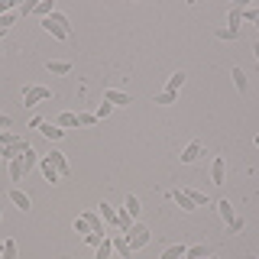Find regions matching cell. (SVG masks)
<instances>
[{"mask_svg": "<svg viewBox=\"0 0 259 259\" xmlns=\"http://www.w3.org/2000/svg\"><path fill=\"white\" fill-rule=\"evenodd\" d=\"M123 237H126V243H130V249H143L146 243H149L152 233H149V227L133 224V227H130V233H123Z\"/></svg>", "mask_w": 259, "mask_h": 259, "instance_id": "obj_1", "label": "cell"}, {"mask_svg": "<svg viewBox=\"0 0 259 259\" xmlns=\"http://www.w3.org/2000/svg\"><path fill=\"white\" fill-rule=\"evenodd\" d=\"M49 97H52V91H49L46 84H32V88H26V91H23V101H26V107H36V104L49 101Z\"/></svg>", "mask_w": 259, "mask_h": 259, "instance_id": "obj_2", "label": "cell"}, {"mask_svg": "<svg viewBox=\"0 0 259 259\" xmlns=\"http://www.w3.org/2000/svg\"><path fill=\"white\" fill-rule=\"evenodd\" d=\"M104 101L113 104V107H130V94L117 91V88H107V91H104Z\"/></svg>", "mask_w": 259, "mask_h": 259, "instance_id": "obj_3", "label": "cell"}, {"mask_svg": "<svg viewBox=\"0 0 259 259\" xmlns=\"http://www.w3.org/2000/svg\"><path fill=\"white\" fill-rule=\"evenodd\" d=\"M224 178H227V162L217 156L214 162H210V182H214V185H224Z\"/></svg>", "mask_w": 259, "mask_h": 259, "instance_id": "obj_4", "label": "cell"}, {"mask_svg": "<svg viewBox=\"0 0 259 259\" xmlns=\"http://www.w3.org/2000/svg\"><path fill=\"white\" fill-rule=\"evenodd\" d=\"M49 162H52V165L55 168H59V175L65 178V175H68V162H65V152H59V149H52V152H49V156H46Z\"/></svg>", "mask_w": 259, "mask_h": 259, "instance_id": "obj_5", "label": "cell"}, {"mask_svg": "<svg viewBox=\"0 0 259 259\" xmlns=\"http://www.w3.org/2000/svg\"><path fill=\"white\" fill-rule=\"evenodd\" d=\"M198 156H201V143H198V140H191V143L182 149V162H185V165H191V162L198 159Z\"/></svg>", "mask_w": 259, "mask_h": 259, "instance_id": "obj_6", "label": "cell"}, {"mask_svg": "<svg viewBox=\"0 0 259 259\" xmlns=\"http://www.w3.org/2000/svg\"><path fill=\"white\" fill-rule=\"evenodd\" d=\"M39 159H42V156H39L36 149H26V152L20 156V162H23V172H32V168L39 165Z\"/></svg>", "mask_w": 259, "mask_h": 259, "instance_id": "obj_7", "label": "cell"}, {"mask_svg": "<svg viewBox=\"0 0 259 259\" xmlns=\"http://www.w3.org/2000/svg\"><path fill=\"white\" fill-rule=\"evenodd\" d=\"M42 26H46V32H52L55 39H68V29H65V26H59V23H55L52 16H46V20H42Z\"/></svg>", "mask_w": 259, "mask_h": 259, "instance_id": "obj_8", "label": "cell"}, {"mask_svg": "<svg viewBox=\"0 0 259 259\" xmlns=\"http://www.w3.org/2000/svg\"><path fill=\"white\" fill-rule=\"evenodd\" d=\"M110 240H113V249H117L120 256H126V259H130V253H133V249H130V243H126L123 233H110Z\"/></svg>", "mask_w": 259, "mask_h": 259, "instance_id": "obj_9", "label": "cell"}, {"mask_svg": "<svg viewBox=\"0 0 259 259\" xmlns=\"http://www.w3.org/2000/svg\"><path fill=\"white\" fill-rule=\"evenodd\" d=\"M39 168H42V175H46V182H59V178H62V175H59V168H55V165H52V162H49L46 156H42V159H39Z\"/></svg>", "mask_w": 259, "mask_h": 259, "instance_id": "obj_10", "label": "cell"}, {"mask_svg": "<svg viewBox=\"0 0 259 259\" xmlns=\"http://www.w3.org/2000/svg\"><path fill=\"white\" fill-rule=\"evenodd\" d=\"M39 133H42L46 140H62V136H65V130H62L59 123H42V126H39Z\"/></svg>", "mask_w": 259, "mask_h": 259, "instance_id": "obj_11", "label": "cell"}, {"mask_svg": "<svg viewBox=\"0 0 259 259\" xmlns=\"http://www.w3.org/2000/svg\"><path fill=\"white\" fill-rule=\"evenodd\" d=\"M84 221L91 224V233H97V237L104 240V221H101V214H94V210H88V214H84Z\"/></svg>", "mask_w": 259, "mask_h": 259, "instance_id": "obj_12", "label": "cell"}, {"mask_svg": "<svg viewBox=\"0 0 259 259\" xmlns=\"http://www.w3.org/2000/svg\"><path fill=\"white\" fill-rule=\"evenodd\" d=\"M110 253H113V240H110V233H107V237L97 243V253H94V259H110Z\"/></svg>", "mask_w": 259, "mask_h": 259, "instance_id": "obj_13", "label": "cell"}, {"mask_svg": "<svg viewBox=\"0 0 259 259\" xmlns=\"http://www.w3.org/2000/svg\"><path fill=\"white\" fill-rule=\"evenodd\" d=\"M10 201H13V204L20 207V210H29V194H26V191L13 188V191H10Z\"/></svg>", "mask_w": 259, "mask_h": 259, "instance_id": "obj_14", "label": "cell"}, {"mask_svg": "<svg viewBox=\"0 0 259 259\" xmlns=\"http://www.w3.org/2000/svg\"><path fill=\"white\" fill-rule=\"evenodd\" d=\"M172 201H175V204L182 207V210H194V207H198V204H194V201H191L185 191H172Z\"/></svg>", "mask_w": 259, "mask_h": 259, "instance_id": "obj_15", "label": "cell"}, {"mask_svg": "<svg viewBox=\"0 0 259 259\" xmlns=\"http://www.w3.org/2000/svg\"><path fill=\"white\" fill-rule=\"evenodd\" d=\"M227 23H230V29H233V32H240V23H243L240 7H230V13H227Z\"/></svg>", "mask_w": 259, "mask_h": 259, "instance_id": "obj_16", "label": "cell"}, {"mask_svg": "<svg viewBox=\"0 0 259 259\" xmlns=\"http://www.w3.org/2000/svg\"><path fill=\"white\" fill-rule=\"evenodd\" d=\"M185 249H188L185 243H175V246H168L165 253H162V259H185Z\"/></svg>", "mask_w": 259, "mask_h": 259, "instance_id": "obj_17", "label": "cell"}, {"mask_svg": "<svg viewBox=\"0 0 259 259\" xmlns=\"http://www.w3.org/2000/svg\"><path fill=\"white\" fill-rule=\"evenodd\" d=\"M101 217H104V221H107V224L113 227V230H117V210H113V207L107 204V201L101 204Z\"/></svg>", "mask_w": 259, "mask_h": 259, "instance_id": "obj_18", "label": "cell"}, {"mask_svg": "<svg viewBox=\"0 0 259 259\" xmlns=\"http://www.w3.org/2000/svg\"><path fill=\"white\" fill-rule=\"evenodd\" d=\"M182 84H185V75H182V71H175V75H172V78H168V84H165V91H172V94H178V91H182Z\"/></svg>", "mask_w": 259, "mask_h": 259, "instance_id": "obj_19", "label": "cell"}, {"mask_svg": "<svg viewBox=\"0 0 259 259\" xmlns=\"http://www.w3.org/2000/svg\"><path fill=\"white\" fill-rule=\"evenodd\" d=\"M230 78H233V84H237V91H240V94H246V91H249V88H246V75H243V68H233V75H230Z\"/></svg>", "mask_w": 259, "mask_h": 259, "instance_id": "obj_20", "label": "cell"}, {"mask_svg": "<svg viewBox=\"0 0 259 259\" xmlns=\"http://www.w3.org/2000/svg\"><path fill=\"white\" fill-rule=\"evenodd\" d=\"M23 175H26V172H23V162H20V156L10 159V178H13V182H23Z\"/></svg>", "mask_w": 259, "mask_h": 259, "instance_id": "obj_21", "label": "cell"}, {"mask_svg": "<svg viewBox=\"0 0 259 259\" xmlns=\"http://www.w3.org/2000/svg\"><path fill=\"white\" fill-rule=\"evenodd\" d=\"M52 75H71V62H49Z\"/></svg>", "mask_w": 259, "mask_h": 259, "instance_id": "obj_22", "label": "cell"}, {"mask_svg": "<svg viewBox=\"0 0 259 259\" xmlns=\"http://www.w3.org/2000/svg\"><path fill=\"white\" fill-rule=\"evenodd\" d=\"M123 210L130 217H136L140 214V198H136V194H126V204H123Z\"/></svg>", "mask_w": 259, "mask_h": 259, "instance_id": "obj_23", "label": "cell"}, {"mask_svg": "<svg viewBox=\"0 0 259 259\" xmlns=\"http://www.w3.org/2000/svg\"><path fill=\"white\" fill-rule=\"evenodd\" d=\"M217 210H221V217H224L227 224H230L233 217H237V214H233V204H230V201H217Z\"/></svg>", "mask_w": 259, "mask_h": 259, "instance_id": "obj_24", "label": "cell"}, {"mask_svg": "<svg viewBox=\"0 0 259 259\" xmlns=\"http://www.w3.org/2000/svg\"><path fill=\"white\" fill-rule=\"evenodd\" d=\"M204 256H207L204 243H201V246H188V249H185V259H204Z\"/></svg>", "mask_w": 259, "mask_h": 259, "instance_id": "obj_25", "label": "cell"}, {"mask_svg": "<svg viewBox=\"0 0 259 259\" xmlns=\"http://www.w3.org/2000/svg\"><path fill=\"white\" fill-rule=\"evenodd\" d=\"M55 123H59L62 130L65 126H78V113H59V120H55Z\"/></svg>", "mask_w": 259, "mask_h": 259, "instance_id": "obj_26", "label": "cell"}, {"mask_svg": "<svg viewBox=\"0 0 259 259\" xmlns=\"http://www.w3.org/2000/svg\"><path fill=\"white\" fill-rule=\"evenodd\" d=\"M23 140V136H16V133H7V130H0V146H4V149H7V146H13V143H20Z\"/></svg>", "mask_w": 259, "mask_h": 259, "instance_id": "obj_27", "label": "cell"}, {"mask_svg": "<svg viewBox=\"0 0 259 259\" xmlns=\"http://www.w3.org/2000/svg\"><path fill=\"white\" fill-rule=\"evenodd\" d=\"M32 13H39V16H52V13H55V10H52V0H39Z\"/></svg>", "mask_w": 259, "mask_h": 259, "instance_id": "obj_28", "label": "cell"}, {"mask_svg": "<svg viewBox=\"0 0 259 259\" xmlns=\"http://www.w3.org/2000/svg\"><path fill=\"white\" fill-rule=\"evenodd\" d=\"M4 259H16V240H4Z\"/></svg>", "mask_w": 259, "mask_h": 259, "instance_id": "obj_29", "label": "cell"}, {"mask_svg": "<svg viewBox=\"0 0 259 259\" xmlns=\"http://www.w3.org/2000/svg\"><path fill=\"white\" fill-rule=\"evenodd\" d=\"M214 36H217V39H224V42H233V39H240V32H233V29H217Z\"/></svg>", "mask_w": 259, "mask_h": 259, "instance_id": "obj_30", "label": "cell"}, {"mask_svg": "<svg viewBox=\"0 0 259 259\" xmlns=\"http://www.w3.org/2000/svg\"><path fill=\"white\" fill-rule=\"evenodd\" d=\"M97 123V113H78V126H94Z\"/></svg>", "mask_w": 259, "mask_h": 259, "instance_id": "obj_31", "label": "cell"}, {"mask_svg": "<svg viewBox=\"0 0 259 259\" xmlns=\"http://www.w3.org/2000/svg\"><path fill=\"white\" fill-rule=\"evenodd\" d=\"M75 230L81 233V237H88V233H91V224H88V221H84V214H81V217H78V221H75Z\"/></svg>", "mask_w": 259, "mask_h": 259, "instance_id": "obj_32", "label": "cell"}, {"mask_svg": "<svg viewBox=\"0 0 259 259\" xmlns=\"http://www.w3.org/2000/svg\"><path fill=\"white\" fill-rule=\"evenodd\" d=\"M175 97L178 94H172V91H159L156 94V104H175Z\"/></svg>", "mask_w": 259, "mask_h": 259, "instance_id": "obj_33", "label": "cell"}, {"mask_svg": "<svg viewBox=\"0 0 259 259\" xmlns=\"http://www.w3.org/2000/svg\"><path fill=\"white\" fill-rule=\"evenodd\" d=\"M240 13H243V20H256L259 16V7L253 4V7H240Z\"/></svg>", "mask_w": 259, "mask_h": 259, "instance_id": "obj_34", "label": "cell"}, {"mask_svg": "<svg viewBox=\"0 0 259 259\" xmlns=\"http://www.w3.org/2000/svg\"><path fill=\"white\" fill-rule=\"evenodd\" d=\"M110 110H113V104H107V101H104L101 107H97V120H107V117H110Z\"/></svg>", "mask_w": 259, "mask_h": 259, "instance_id": "obj_35", "label": "cell"}, {"mask_svg": "<svg viewBox=\"0 0 259 259\" xmlns=\"http://www.w3.org/2000/svg\"><path fill=\"white\" fill-rule=\"evenodd\" d=\"M243 230V217H233L230 224H227V233H240Z\"/></svg>", "mask_w": 259, "mask_h": 259, "instance_id": "obj_36", "label": "cell"}, {"mask_svg": "<svg viewBox=\"0 0 259 259\" xmlns=\"http://www.w3.org/2000/svg\"><path fill=\"white\" fill-rule=\"evenodd\" d=\"M185 194H188V198L194 201V204H207V198H204L201 191H185Z\"/></svg>", "mask_w": 259, "mask_h": 259, "instance_id": "obj_37", "label": "cell"}, {"mask_svg": "<svg viewBox=\"0 0 259 259\" xmlns=\"http://www.w3.org/2000/svg\"><path fill=\"white\" fill-rule=\"evenodd\" d=\"M32 10H36V4H32V0H26V4L20 7V13H23V16H26V13H32Z\"/></svg>", "mask_w": 259, "mask_h": 259, "instance_id": "obj_38", "label": "cell"}, {"mask_svg": "<svg viewBox=\"0 0 259 259\" xmlns=\"http://www.w3.org/2000/svg\"><path fill=\"white\" fill-rule=\"evenodd\" d=\"M42 123H46L42 117H32V120H29V130H39V126H42Z\"/></svg>", "mask_w": 259, "mask_h": 259, "instance_id": "obj_39", "label": "cell"}, {"mask_svg": "<svg viewBox=\"0 0 259 259\" xmlns=\"http://www.w3.org/2000/svg\"><path fill=\"white\" fill-rule=\"evenodd\" d=\"M84 243H91V246H97V243H101V237H97V233H88V237H84Z\"/></svg>", "mask_w": 259, "mask_h": 259, "instance_id": "obj_40", "label": "cell"}, {"mask_svg": "<svg viewBox=\"0 0 259 259\" xmlns=\"http://www.w3.org/2000/svg\"><path fill=\"white\" fill-rule=\"evenodd\" d=\"M10 123H13V120L7 117V113H0V130H7V126H10Z\"/></svg>", "mask_w": 259, "mask_h": 259, "instance_id": "obj_41", "label": "cell"}, {"mask_svg": "<svg viewBox=\"0 0 259 259\" xmlns=\"http://www.w3.org/2000/svg\"><path fill=\"white\" fill-rule=\"evenodd\" d=\"M253 52H256V62H259V46H256V49H253Z\"/></svg>", "mask_w": 259, "mask_h": 259, "instance_id": "obj_42", "label": "cell"}, {"mask_svg": "<svg viewBox=\"0 0 259 259\" xmlns=\"http://www.w3.org/2000/svg\"><path fill=\"white\" fill-rule=\"evenodd\" d=\"M0 159H4V146H0Z\"/></svg>", "mask_w": 259, "mask_h": 259, "instance_id": "obj_43", "label": "cell"}, {"mask_svg": "<svg viewBox=\"0 0 259 259\" xmlns=\"http://www.w3.org/2000/svg\"><path fill=\"white\" fill-rule=\"evenodd\" d=\"M0 253H4V240H0Z\"/></svg>", "mask_w": 259, "mask_h": 259, "instance_id": "obj_44", "label": "cell"}, {"mask_svg": "<svg viewBox=\"0 0 259 259\" xmlns=\"http://www.w3.org/2000/svg\"><path fill=\"white\" fill-rule=\"evenodd\" d=\"M256 146H259V136H256Z\"/></svg>", "mask_w": 259, "mask_h": 259, "instance_id": "obj_45", "label": "cell"}, {"mask_svg": "<svg viewBox=\"0 0 259 259\" xmlns=\"http://www.w3.org/2000/svg\"><path fill=\"white\" fill-rule=\"evenodd\" d=\"M249 259H259V256H249Z\"/></svg>", "mask_w": 259, "mask_h": 259, "instance_id": "obj_46", "label": "cell"}, {"mask_svg": "<svg viewBox=\"0 0 259 259\" xmlns=\"http://www.w3.org/2000/svg\"><path fill=\"white\" fill-rule=\"evenodd\" d=\"M256 23H259V16H256Z\"/></svg>", "mask_w": 259, "mask_h": 259, "instance_id": "obj_47", "label": "cell"}, {"mask_svg": "<svg viewBox=\"0 0 259 259\" xmlns=\"http://www.w3.org/2000/svg\"><path fill=\"white\" fill-rule=\"evenodd\" d=\"M207 259H210V256H207Z\"/></svg>", "mask_w": 259, "mask_h": 259, "instance_id": "obj_48", "label": "cell"}]
</instances>
